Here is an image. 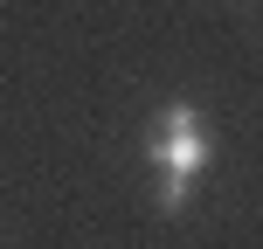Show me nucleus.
I'll return each mask as SVG.
<instances>
[{"instance_id":"f257e3e1","label":"nucleus","mask_w":263,"mask_h":249,"mask_svg":"<svg viewBox=\"0 0 263 249\" xmlns=\"http://www.w3.org/2000/svg\"><path fill=\"white\" fill-rule=\"evenodd\" d=\"M145 159H153V173H159V215H180L187 194H194V180L208 173V159H215L208 118L173 97V104L145 125Z\"/></svg>"}]
</instances>
